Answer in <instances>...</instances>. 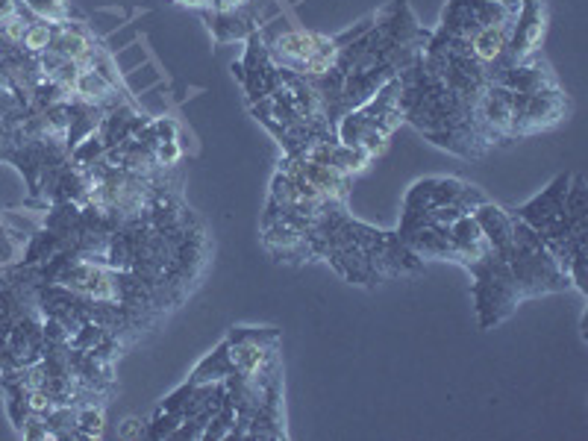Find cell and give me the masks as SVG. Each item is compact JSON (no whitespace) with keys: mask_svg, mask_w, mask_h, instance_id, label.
Instances as JSON below:
<instances>
[{"mask_svg":"<svg viewBox=\"0 0 588 441\" xmlns=\"http://www.w3.org/2000/svg\"><path fill=\"white\" fill-rule=\"evenodd\" d=\"M156 439H286L280 333L233 327L153 418Z\"/></svg>","mask_w":588,"mask_h":441,"instance_id":"1","label":"cell"},{"mask_svg":"<svg viewBox=\"0 0 588 441\" xmlns=\"http://www.w3.org/2000/svg\"><path fill=\"white\" fill-rule=\"evenodd\" d=\"M306 262H330L347 283L365 289L424 274V262L400 242L397 233L353 221L347 209L330 212L309 233L303 247V265Z\"/></svg>","mask_w":588,"mask_h":441,"instance_id":"2","label":"cell"},{"mask_svg":"<svg viewBox=\"0 0 588 441\" xmlns=\"http://www.w3.org/2000/svg\"><path fill=\"white\" fill-rule=\"evenodd\" d=\"M559 262L571 289L586 294V189L583 177H559L544 195L515 209Z\"/></svg>","mask_w":588,"mask_h":441,"instance_id":"3","label":"cell"},{"mask_svg":"<svg viewBox=\"0 0 588 441\" xmlns=\"http://www.w3.org/2000/svg\"><path fill=\"white\" fill-rule=\"evenodd\" d=\"M24 9L33 12V18H42V21H50V24H62V21H71V9H68V0H21Z\"/></svg>","mask_w":588,"mask_h":441,"instance_id":"4","label":"cell"}]
</instances>
